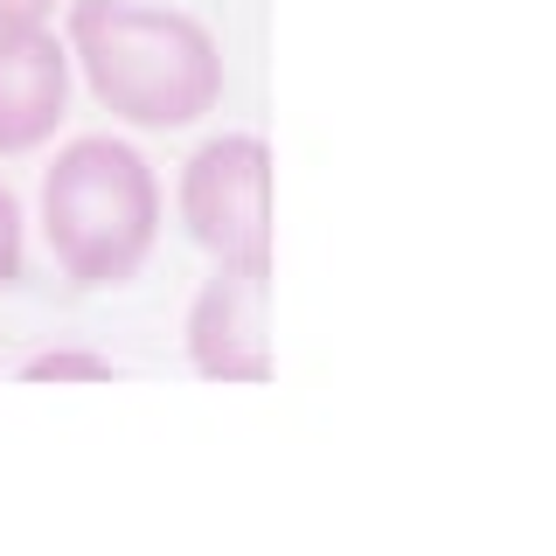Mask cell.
<instances>
[{
	"instance_id": "2",
	"label": "cell",
	"mask_w": 556,
	"mask_h": 556,
	"mask_svg": "<svg viewBox=\"0 0 556 556\" xmlns=\"http://www.w3.org/2000/svg\"><path fill=\"white\" fill-rule=\"evenodd\" d=\"M42 237L70 286H126L161 237V181L147 153L112 132L70 139L56 167L42 174Z\"/></svg>"
},
{
	"instance_id": "8",
	"label": "cell",
	"mask_w": 556,
	"mask_h": 556,
	"mask_svg": "<svg viewBox=\"0 0 556 556\" xmlns=\"http://www.w3.org/2000/svg\"><path fill=\"white\" fill-rule=\"evenodd\" d=\"M49 14H56V0H0V35H14V28H49Z\"/></svg>"
},
{
	"instance_id": "3",
	"label": "cell",
	"mask_w": 556,
	"mask_h": 556,
	"mask_svg": "<svg viewBox=\"0 0 556 556\" xmlns=\"http://www.w3.org/2000/svg\"><path fill=\"white\" fill-rule=\"evenodd\" d=\"M181 223L208 257H271V153L257 132H223L181 167Z\"/></svg>"
},
{
	"instance_id": "6",
	"label": "cell",
	"mask_w": 556,
	"mask_h": 556,
	"mask_svg": "<svg viewBox=\"0 0 556 556\" xmlns=\"http://www.w3.org/2000/svg\"><path fill=\"white\" fill-rule=\"evenodd\" d=\"M22 382H112V355L91 348H42L22 362Z\"/></svg>"
},
{
	"instance_id": "7",
	"label": "cell",
	"mask_w": 556,
	"mask_h": 556,
	"mask_svg": "<svg viewBox=\"0 0 556 556\" xmlns=\"http://www.w3.org/2000/svg\"><path fill=\"white\" fill-rule=\"evenodd\" d=\"M14 278H22V202L0 181V292H8Z\"/></svg>"
},
{
	"instance_id": "1",
	"label": "cell",
	"mask_w": 556,
	"mask_h": 556,
	"mask_svg": "<svg viewBox=\"0 0 556 556\" xmlns=\"http://www.w3.org/2000/svg\"><path fill=\"white\" fill-rule=\"evenodd\" d=\"M70 63L91 98L126 126H195L223 98L216 35L195 14L139 8V0H70Z\"/></svg>"
},
{
	"instance_id": "4",
	"label": "cell",
	"mask_w": 556,
	"mask_h": 556,
	"mask_svg": "<svg viewBox=\"0 0 556 556\" xmlns=\"http://www.w3.org/2000/svg\"><path fill=\"white\" fill-rule=\"evenodd\" d=\"M188 362L208 382H271V257H223L188 306Z\"/></svg>"
},
{
	"instance_id": "5",
	"label": "cell",
	"mask_w": 556,
	"mask_h": 556,
	"mask_svg": "<svg viewBox=\"0 0 556 556\" xmlns=\"http://www.w3.org/2000/svg\"><path fill=\"white\" fill-rule=\"evenodd\" d=\"M70 112V49L49 28L0 35V161L49 147Z\"/></svg>"
}]
</instances>
